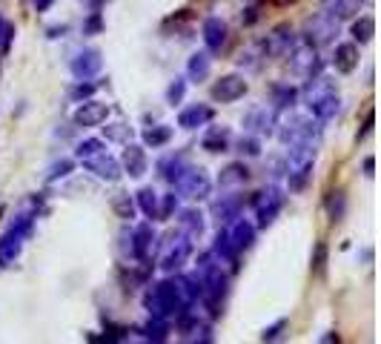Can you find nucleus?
<instances>
[{"mask_svg": "<svg viewBox=\"0 0 381 344\" xmlns=\"http://www.w3.org/2000/svg\"><path fill=\"white\" fill-rule=\"evenodd\" d=\"M144 310L149 313V318H158V321H178L181 316H186L193 310L186 293L181 290V281L178 278H161V281H152L144 293Z\"/></svg>", "mask_w": 381, "mask_h": 344, "instance_id": "1", "label": "nucleus"}, {"mask_svg": "<svg viewBox=\"0 0 381 344\" xmlns=\"http://www.w3.org/2000/svg\"><path fill=\"white\" fill-rule=\"evenodd\" d=\"M195 276L204 287L201 307L209 313V318H218L224 313V301L230 296V273L213 253H201L195 261Z\"/></svg>", "mask_w": 381, "mask_h": 344, "instance_id": "2", "label": "nucleus"}, {"mask_svg": "<svg viewBox=\"0 0 381 344\" xmlns=\"http://www.w3.org/2000/svg\"><path fill=\"white\" fill-rule=\"evenodd\" d=\"M275 135L284 146H295V144H307V146H318L321 141V124L310 115L301 112H287L284 118L275 124Z\"/></svg>", "mask_w": 381, "mask_h": 344, "instance_id": "3", "label": "nucleus"}, {"mask_svg": "<svg viewBox=\"0 0 381 344\" xmlns=\"http://www.w3.org/2000/svg\"><path fill=\"white\" fill-rule=\"evenodd\" d=\"M315 155H318V149L315 146H307V144L287 146V158H284V175H287L290 193H301V189L310 184L313 166H315Z\"/></svg>", "mask_w": 381, "mask_h": 344, "instance_id": "4", "label": "nucleus"}, {"mask_svg": "<svg viewBox=\"0 0 381 344\" xmlns=\"http://www.w3.org/2000/svg\"><path fill=\"white\" fill-rule=\"evenodd\" d=\"M121 247H124V256H129L132 261L144 264L149 270V261H152V253H155L158 247V233L155 227H152V221H144V224H135V227H124L121 233Z\"/></svg>", "mask_w": 381, "mask_h": 344, "instance_id": "5", "label": "nucleus"}, {"mask_svg": "<svg viewBox=\"0 0 381 344\" xmlns=\"http://www.w3.org/2000/svg\"><path fill=\"white\" fill-rule=\"evenodd\" d=\"M32 229H35V213H21L12 221V227L0 236V267H12L21 258V250L26 238L32 236Z\"/></svg>", "mask_w": 381, "mask_h": 344, "instance_id": "6", "label": "nucleus"}, {"mask_svg": "<svg viewBox=\"0 0 381 344\" xmlns=\"http://www.w3.org/2000/svg\"><path fill=\"white\" fill-rule=\"evenodd\" d=\"M250 204L255 209V229H266L278 221L284 204H287V189L278 184H270V187H264L261 193H255L250 198Z\"/></svg>", "mask_w": 381, "mask_h": 344, "instance_id": "7", "label": "nucleus"}, {"mask_svg": "<svg viewBox=\"0 0 381 344\" xmlns=\"http://www.w3.org/2000/svg\"><path fill=\"white\" fill-rule=\"evenodd\" d=\"M193 250H195V244L189 241L186 236H181V233H169L166 236V244H164V256H161V261H158V267H161V273H166V276H178L181 270H184V264L193 258Z\"/></svg>", "mask_w": 381, "mask_h": 344, "instance_id": "8", "label": "nucleus"}, {"mask_svg": "<svg viewBox=\"0 0 381 344\" xmlns=\"http://www.w3.org/2000/svg\"><path fill=\"white\" fill-rule=\"evenodd\" d=\"M175 195L178 198H186V201H206L213 195V178H209V172L204 166H189L184 175L175 181Z\"/></svg>", "mask_w": 381, "mask_h": 344, "instance_id": "9", "label": "nucleus"}, {"mask_svg": "<svg viewBox=\"0 0 381 344\" xmlns=\"http://www.w3.org/2000/svg\"><path fill=\"white\" fill-rule=\"evenodd\" d=\"M338 26H341V23L330 21L327 15L318 12V15H313V17H307V21H304V32H301L298 41L307 44V46H313V49L333 46L335 37H338Z\"/></svg>", "mask_w": 381, "mask_h": 344, "instance_id": "10", "label": "nucleus"}, {"mask_svg": "<svg viewBox=\"0 0 381 344\" xmlns=\"http://www.w3.org/2000/svg\"><path fill=\"white\" fill-rule=\"evenodd\" d=\"M287 57H290V72L298 75V78H304V81L318 78L321 69H324V61L318 57V49H313V46H307V44H301V41L295 44V49H293Z\"/></svg>", "mask_w": 381, "mask_h": 344, "instance_id": "11", "label": "nucleus"}, {"mask_svg": "<svg viewBox=\"0 0 381 344\" xmlns=\"http://www.w3.org/2000/svg\"><path fill=\"white\" fill-rule=\"evenodd\" d=\"M101 69H104V55H101V49H95V46H84V49H78L69 57V72H72L75 81L98 78Z\"/></svg>", "mask_w": 381, "mask_h": 344, "instance_id": "12", "label": "nucleus"}, {"mask_svg": "<svg viewBox=\"0 0 381 344\" xmlns=\"http://www.w3.org/2000/svg\"><path fill=\"white\" fill-rule=\"evenodd\" d=\"M295 44H298L295 29H293L290 23H278V26L261 41V49H264L266 57H287V55L295 49Z\"/></svg>", "mask_w": 381, "mask_h": 344, "instance_id": "13", "label": "nucleus"}, {"mask_svg": "<svg viewBox=\"0 0 381 344\" xmlns=\"http://www.w3.org/2000/svg\"><path fill=\"white\" fill-rule=\"evenodd\" d=\"M201 37H204V52L206 55H221L226 49V44H230V26H226L224 17L218 15H209L204 26H201Z\"/></svg>", "mask_w": 381, "mask_h": 344, "instance_id": "14", "label": "nucleus"}, {"mask_svg": "<svg viewBox=\"0 0 381 344\" xmlns=\"http://www.w3.org/2000/svg\"><path fill=\"white\" fill-rule=\"evenodd\" d=\"M246 92H250V84H246L244 75L230 72V75H221V78L213 84V101H218V104H235V101L244 98Z\"/></svg>", "mask_w": 381, "mask_h": 344, "instance_id": "15", "label": "nucleus"}, {"mask_svg": "<svg viewBox=\"0 0 381 344\" xmlns=\"http://www.w3.org/2000/svg\"><path fill=\"white\" fill-rule=\"evenodd\" d=\"M109 104L98 101V98H89L84 104H78V109L72 112V124L81 126V129H92V126H101L109 121Z\"/></svg>", "mask_w": 381, "mask_h": 344, "instance_id": "16", "label": "nucleus"}, {"mask_svg": "<svg viewBox=\"0 0 381 344\" xmlns=\"http://www.w3.org/2000/svg\"><path fill=\"white\" fill-rule=\"evenodd\" d=\"M244 129L246 135H255V138H264V135H275V124H278V115L270 109V106H253L250 112L244 115Z\"/></svg>", "mask_w": 381, "mask_h": 344, "instance_id": "17", "label": "nucleus"}, {"mask_svg": "<svg viewBox=\"0 0 381 344\" xmlns=\"http://www.w3.org/2000/svg\"><path fill=\"white\" fill-rule=\"evenodd\" d=\"M244 195H238V193H226V195H221L218 201H213V218H215V224H218V229H226L233 221H238L241 218V213H244Z\"/></svg>", "mask_w": 381, "mask_h": 344, "instance_id": "18", "label": "nucleus"}, {"mask_svg": "<svg viewBox=\"0 0 381 344\" xmlns=\"http://www.w3.org/2000/svg\"><path fill=\"white\" fill-rule=\"evenodd\" d=\"M201 149L209 155H224L233 149V129L224 124H209L206 132L201 135Z\"/></svg>", "mask_w": 381, "mask_h": 344, "instance_id": "19", "label": "nucleus"}, {"mask_svg": "<svg viewBox=\"0 0 381 344\" xmlns=\"http://www.w3.org/2000/svg\"><path fill=\"white\" fill-rule=\"evenodd\" d=\"M215 121V109L209 104H189L178 112V126L186 129V132H195V129H204Z\"/></svg>", "mask_w": 381, "mask_h": 344, "instance_id": "20", "label": "nucleus"}, {"mask_svg": "<svg viewBox=\"0 0 381 344\" xmlns=\"http://www.w3.org/2000/svg\"><path fill=\"white\" fill-rule=\"evenodd\" d=\"M175 218H178V233L186 236L193 244L206 233V216L201 213L198 207H184V209H178Z\"/></svg>", "mask_w": 381, "mask_h": 344, "instance_id": "21", "label": "nucleus"}, {"mask_svg": "<svg viewBox=\"0 0 381 344\" xmlns=\"http://www.w3.org/2000/svg\"><path fill=\"white\" fill-rule=\"evenodd\" d=\"M255 236H258L255 224L246 221V218H238V221H233L230 227H226V238H230V244L235 247L238 256L253 250V247H255Z\"/></svg>", "mask_w": 381, "mask_h": 344, "instance_id": "22", "label": "nucleus"}, {"mask_svg": "<svg viewBox=\"0 0 381 344\" xmlns=\"http://www.w3.org/2000/svg\"><path fill=\"white\" fill-rule=\"evenodd\" d=\"M121 169L129 178H144L149 172V158H146V146L141 144H126L124 155H121Z\"/></svg>", "mask_w": 381, "mask_h": 344, "instance_id": "23", "label": "nucleus"}, {"mask_svg": "<svg viewBox=\"0 0 381 344\" xmlns=\"http://www.w3.org/2000/svg\"><path fill=\"white\" fill-rule=\"evenodd\" d=\"M84 166L92 172V175H98L101 181H106V184H115V181H121V175H124L121 161H118L115 155H109V152H101V155H95V158L84 161Z\"/></svg>", "mask_w": 381, "mask_h": 344, "instance_id": "24", "label": "nucleus"}, {"mask_svg": "<svg viewBox=\"0 0 381 344\" xmlns=\"http://www.w3.org/2000/svg\"><path fill=\"white\" fill-rule=\"evenodd\" d=\"M358 61H361V52L353 41H341L333 46V55H330V64L338 75H353L358 69Z\"/></svg>", "mask_w": 381, "mask_h": 344, "instance_id": "25", "label": "nucleus"}, {"mask_svg": "<svg viewBox=\"0 0 381 344\" xmlns=\"http://www.w3.org/2000/svg\"><path fill=\"white\" fill-rule=\"evenodd\" d=\"M361 9H364V0H324L321 3V15H327L335 23L353 21L361 15Z\"/></svg>", "mask_w": 381, "mask_h": 344, "instance_id": "26", "label": "nucleus"}, {"mask_svg": "<svg viewBox=\"0 0 381 344\" xmlns=\"http://www.w3.org/2000/svg\"><path fill=\"white\" fill-rule=\"evenodd\" d=\"M193 166V161H189V155L186 152H173V155H166V158H161V164H158V172H161V178L169 184V187H175V181L184 175V172Z\"/></svg>", "mask_w": 381, "mask_h": 344, "instance_id": "27", "label": "nucleus"}, {"mask_svg": "<svg viewBox=\"0 0 381 344\" xmlns=\"http://www.w3.org/2000/svg\"><path fill=\"white\" fill-rule=\"evenodd\" d=\"M307 109H310V118H315L318 124H330L341 112V98H338V92H330V95H324V98L310 101Z\"/></svg>", "mask_w": 381, "mask_h": 344, "instance_id": "28", "label": "nucleus"}, {"mask_svg": "<svg viewBox=\"0 0 381 344\" xmlns=\"http://www.w3.org/2000/svg\"><path fill=\"white\" fill-rule=\"evenodd\" d=\"M213 253L221 264H230V273H238L241 270V256L235 253V247L230 244V238H226V229H218L215 238H213Z\"/></svg>", "mask_w": 381, "mask_h": 344, "instance_id": "29", "label": "nucleus"}, {"mask_svg": "<svg viewBox=\"0 0 381 344\" xmlns=\"http://www.w3.org/2000/svg\"><path fill=\"white\" fill-rule=\"evenodd\" d=\"M270 109L273 112H290L293 106H295V101H298V89L295 86H290V84H284V81H275V84H270Z\"/></svg>", "mask_w": 381, "mask_h": 344, "instance_id": "30", "label": "nucleus"}, {"mask_svg": "<svg viewBox=\"0 0 381 344\" xmlns=\"http://www.w3.org/2000/svg\"><path fill=\"white\" fill-rule=\"evenodd\" d=\"M213 75V55L193 52L186 57V84H204Z\"/></svg>", "mask_w": 381, "mask_h": 344, "instance_id": "31", "label": "nucleus"}, {"mask_svg": "<svg viewBox=\"0 0 381 344\" xmlns=\"http://www.w3.org/2000/svg\"><path fill=\"white\" fill-rule=\"evenodd\" d=\"M246 181H250V169H246L244 161H233V164H226V166L218 172V187H221V189L244 187Z\"/></svg>", "mask_w": 381, "mask_h": 344, "instance_id": "32", "label": "nucleus"}, {"mask_svg": "<svg viewBox=\"0 0 381 344\" xmlns=\"http://www.w3.org/2000/svg\"><path fill=\"white\" fill-rule=\"evenodd\" d=\"M324 209H327V218L333 224L344 221V216H347V193H344V189H341V187L330 189V193L324 195Z\"/></svg>", "mask_w": 381, "mask_h": 344, "instance_id": "33", "label": "nucleus"}, {"mask_svg": "<svg viewBox=\"0 0 381 344\" xmlns=\"http://www.w3.org/2000/svg\"><path fill=\"white\" fill-rule=\"evenodd\" d=\"M158 201L161 195L155 193V187H141L135 193V209L144 213L149 221H158Z\"/></svg>", "mask_w": 381, "mask_h": 344, "instance_id": "34", "label": "nucleus"}, {"mask_svg": "<svg viewBox=\"0 0 381 344\" xmlns=\"http://www.w3.org/2000/svg\"><path fill=\"white\" fill-rule=\"evenodd\" d=\"M173 126L169 124H155V126H146L144 132H141V146H152V149H161V146H166L169 141H173Z\"/></svg>", "mask_w": 381, "mask_h": 344, "instance_id": "35", "label": "nucleus"}, {"mask_svg": "<svg viewBox=\"0 0 381 344\" xmlns=\"http://www.w3.org/2000/svg\"><path fill=\"white\" fill-rule=\"evenodd\" d=\"M350 35H353V44H355V46L370 44V41H373V35H375V21H373L370 15H358V17H353Z\"/></svg>", "mask_w": 381, "mask_h": 344, "instance_id": "36", "label": "nucleus"}, {"mask_svg": "<svg viewBox=\"0 0 381 344\" xmlns=\"http://www.w3.org/2000/svg\"><path fill=\"white\" fill-rule=\"evenodd\" d=\"M264 61H266V55H264L261 44L246 46V49H241V55H238V66H241V69H246V72H255V69H261V64H264Z\"/></svg>", "mask_w": 381, "mask_h": 344, "instance_id": "37", "label": "nucleus"}, {"mask_svg": "<svg viewBox=\"0 0 381 344\" xmlns=\"http://www.w3.org/2000/svg\"><path fill=\"white\" fill-rule=\"evenodd\" d=\"M141 336L152 344H164L169 338V321H158V318H149L144 327H141Z\"/></svg>", "mask_w": 381, "mask_h": 344, "instance_id": "38", "label": "nucleus"}, {"mask_svg": "<svg viewBox=\"0 0 381 344\" xmlns=\"http://www.w3.org/2000/svg\"><path fill=\"white\" fill-rule=\"evenodd\" d=\"M233 149L238 152L241 158H261V152H264V146H261V138H255V135H244L238 138V141H233Z\"/></svg>", "mask_w": 381, "mask_h": 344, "instance_id": "39", "label": "nucleus"}, {"mask_svg": "<svg viewBox=\"0 0 381 344\" xmlns=\"http://www.w3.org/2000/svg\"><path fill=\"white\" fill-rule=\"evenodd\" d=\"M101 152H106V141L104 138H84L78 146H75V158L84 164V161H89L95 155H101Z\"/></svg>", "mask_w": 381, "mask_h": 344, "instance_id": "40", "label": "nucleus"}, {"mask_svg": "<svg viewBox=\"0 0 381 344\" xmlns=\"http://www.w3.org/2000/svg\"><path fill=\"white\" fill-rule=\"evenodd\" d=\"M181 209V198L175 195V189H169V193L161 195L158 201V221H169V218H175V213Z\"/></svg>", "mask_w": 381, "mask_h": 344, "instance_id": "41", "label": "nucleus"}, {"mask_svg": "<svg viewBox=\"0 0 381 344\" xmlns=\"http://www.w3.org/2000/svg\"><path fill=\"white\" fill-rule=\"evenodd\" d=\"M112 209L118 213V218H124V221H132L135 218V198H129V193H118L115 198H112Z\"/></svg>", "mask_w": 381, "mask_h": 344, "instance_id": "42", "label": "nucleus"}, {"mask_svg": "<svg viewBox=\"0 0 381 344\" xmlns=\"http://www.w3.org/2000/svg\"><path fill=\"white\" fill-rule=\"evenodd\" d=\"M186 89H189L186 78H175V81H169V86H166V92H164L166 104H169V106H181V104H184V98H186Z\"/></svg>", "mask_w": 381, "mask_h": 344, "instance_id": "43", "label": "nucleus"}, {"mask_svg": "<svg viewBox=\"0 0 381 344\" xmlns=\"http://www.w3.org/2000/svg\"><path fill=\"white\" fill-rule=\"evenodd\" d=\"M95 92H98V84H92V81H75V86L69 89V98L75 104H84V101L95 98Z\"/></svg>", "mask_w": 381, "mask_h": 344, "instance_id": "44", "label": "nucleus"}, {"mask_svg": "<svg viewBox=\"0 0 381 344\" xmlns=\"http://www.w3.org/2000/svg\"><path fill=\"white\" fill-rule=\"evenodd\" d=\"M72 172H75V161H72V158H61V161H55V164L49 166L46 181L55 184V181H61V178H69Z\"/></svg>", "mask_w": 381, "mask_h": 344, "instance_id": "45", "label": "nucleus"}, {"mask_svg": "<svg viewBox=\"0 0 381 344\" xmlns=\"http://www.w3.org/2000/svg\"><path fill=\"white\" fill-rule=\"evenodd\" d=\"M14 35H17L14 23L6 21V17L0 15V55H9V49H12V44H14Z\"/></svg>", "mask_w": 381, "mask_h": 344, "instance_id": "46", "label": "nucleus"}, {"mask_svg": "<svg viewBox=\"0 0 381 344\" xmlns=\"http://www.w3.org/2000/svg\"><path fill=\"white\" fill-rule=\"evenodd\" d=\"M104 15L101 12H89L86 17H84V23H81V32L86 35V37H95V35H101L104 32Z\"/></svg>", "mask_w": 381, "mask_h": 344, "instance_id": "47", "label": "nucleus"}, {"mask_svg": "<svg viewBox=\"0 0 381 344\" xmlns=\"http://www.w3.org/2000/svg\"><path fill=\"white\" fill-rule=\"evenodd\" d=\"M284 330H287V318H278V321L270 324V327H264L261 341H264V344H275V341L284 336Z\"/></svg>", "mask_w": 381, "mask_h": 344, "instance_id": "48", "label": "nucleus"}, {"mask_svg": "<svg viewBox=\"0 0 381 344\" xmlns=\"http://www.w3.org/2000/svg\"><path fill=\"white\" fill-rule=\"evenodd\" d=\"M104 135H106V141H124V144H129V141H126V135H129V126H126V124H121V121H115V124H106V126H104Z\"/></svg>", "mask_w": 381, "mask_h": 344, "instance_id": "49", "label": "nucleus"}, {"mask_svg": "<svg viewBox=\"0 0 381 344\" xmlns=\"http://www.w3.org/2000/svg\"><path fill=\"white\" fill-rule=\"evenodd\" d=\"M324 264H327V244L318 241V244H315V253H313V264H310V270H313L315 276H321V273H324Z\"/></svg>", "mask_w": 381, "mask_h": 344, "instance_id": "50", "label": "nucleus"}, {"mask_svg": "<svg viewBox=\"0 0 381 344\" xmlns=\"http://www.w3.org/2000/svg\"><path fill=\"white\" fill-rule=\"evenodd\" d=\"M373 124H375V112L370 109V112H367V118H364V124H361V132L355 135V141H364V138L370 135V132H373Z\"/></svg>", "mask_w": 381, "mask_h": 344, "instance_id": "51", "label": "nucleus"}, {"mask_svg": "<svg viewBox=\"0 0 381 344\" xmlns=\"http://www.w3.org/2000/svg\"><path fill=\"white\" fill-rule=\"evenodd\" d=\"M244 12H246V15H241V23H244V26H253V23L258 21V17H261V12H258L255 3H253V6H246Z\"/></svg>", "mask_w": 381, "mask_h": 344, "instance_id": "52", "label": "nucleus"}, {"mask_svg": "<svg viewBox=\"0 0 381 344\" xmlns=\"http://www.w3.org/2000/svg\"><path fill=\"white\" fill-rule=\"evenodd\" d=\"M66 32H69V26H66V23H61V26H49V29H46V35L52 37V41H58V37H63Z\"/></svg>", "mask_w": 381, "mask_h": 344, "instance_id": "53", "label": "nucleus"}, {"mask_svg": "<svg viewBox=\"0 0 381 344\" xmlns=\"http://www.w3.org/2000/svg\"><path fill=\"white\" fill-rule=\"evenodd\" d=\"M361 169H364V175H367V178H373V175H375V158L367 155L364 161H361Z\"/></svg>", "mask_w": 381, "mask_h": 344, "instance_id": "54", "label": "nucleus"}, {"mask_svg": "<svg viewBox=\"0 0 381 344\" xmlns=\"http://www.w3.org/2000/svg\"><path fill=\"white\" fill-rule=\"evenodd\" d=\"M52 3H55V0H32V6H35V12H37V15L49 12V9H52Z\"/></svg>", "mask_w": 381, "mask_h": 344, "instance_id": "55", "label": "nucleus"}, {"mask_svg": "<svg viewBox=\"0 0 381 344\" xmlns=\"http://www.w3.org/2000/svg\"><path fill=\"white\" fill-rule=\"evenodd\" d=\"M321 344H338V336L330 330V333H324V338H321Z\"/></svg>", "mask_w": 381, "mask_h": 344, "instance_id": "56", "label": "nucleus"}, {"mask_svg": "<svg viewBox=\"0 0 381 344\" xmlns=\"http://www.w3.org/2000/svg\"><path fill=\"white\" fill-rule=\"evenodd\" d=\"M273 3H275V6H293L295 0H273Z\"/></svg>", "mask_w": 381, "mask_h": 344, "instance_id": "57", "label": "nucleus"}]
</instances>
